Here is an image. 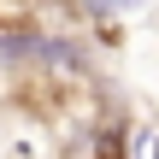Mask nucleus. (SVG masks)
Segmentation results:
<instances>
[{"instance_id":"obj_1","label":"nucleus","mask_w":159,"mask_h":159,"mask_svg":"<svg viewBox=\"0 0 159 159\" xmlns=\"http://www.w3.org/2000/svg\"><path fill=\"white\" fill-rule=\"evenodd\" d=\"M41 24L35 0H0V41H30Z\"/></svg>"},{"instance_id":"obj_2","label":"nucleus","mask_w":159,"mask_h":159,"mask_svg":"<svg viewBox=\"0 0 159 159\" xmlns=\"http://www.w3.org/2000/svg\"><path fill=\"white\" fill-rule=\"evenodd\" d=\"M89 159H130V142H124V124H106V130L94 136Z\"/></svg>"}]
</instances>
